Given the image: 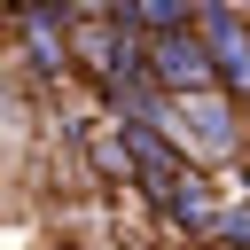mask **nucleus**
I'll list each match as a JSON object with an SVG mask.
<instances>
[{
  "label": "nucleus",
  "mask_w": 250,
  "mask_h": 250,
  "mask_svg": "<svg viewBox=\"0 0 250 250\" xmlns=\"http://www.w3.org/2000/svg\"><path fill=\"white\" fill-rule=\"evenodd\" d=\"M148 78L164 86V94H211V47H203V31H188V23H164V31H148Z\"/></svg>",
  "instance_id": "1"
},
{
  "label": "nucleus",
  "mask_w": 250,
  "mask_h": 250,
  "mask_svg": "<svg viewBox=\"0 0 250 250\" xmlns=\"http://www.w3.org/2000/svg\"><path fill=\"white\" fill-rule=\"evenodd\" d=\"M133 16L148 31H164V23H188V0H133Z\"/></svg>",
  "instance_id": "3"
},
{
  "label": "nucleus",
  "mask_w": 250,
  "mask_h": 250,
  "mask_svg": "<svg viewBox=\"0 0 250 250\" xmlns=\"http://www.w3.org/2000/svg\"><path fill=\"white\" fill-rule=\"evenodd\" d=\"M203 47H211V70L234 94H250V23H234L227 8H203Z\"/></svg>",
  "instance_id": "2"
},
{
  "label": "nucleus",
  "mask_w": 250,
  "mask_h": 250,
  "mask_svg": "<svg viewBox=\"0 0 250 250\" xmlns=\"http://www.w3.org/2000/svg\"><path fill=\"white\" fill-rule=\"evenodd\" d=\"M211 227H219V234H242V242H250V211H227V219H211Z\"/></svg>",
  "instance_id": "4"
}]
</instances>
